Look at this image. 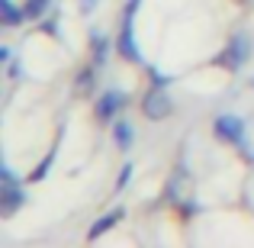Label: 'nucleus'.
<instances>
[{
	"label": "nucleus",
	"mask_w": 254,
	"mask_h": 248,
	"mask_svg": "<svg viewBox=\"0 0 254 248\" xmlns=\"http://www.w3.org/2000/svg\"><path fill=\"white\" fill-rule=\"evenodd\" d=\"M142 113H145V119H151V123H161V119H168L171 113H174L171 93L164 90L161 84H151V90L142 97Z\"/></svg>",
	"instance_id": "7ed1b4c3"
},
{
	"label": "nucleus",
	"mask_w": 254,
	"mask_h": 248,
	"mask_svg": "<svg viewBox=\"0 0 254 248\" xmlns=\"http://www.w3.org/2000/svg\"><path fill=\"white\" fill-rule=\"evenodd\" d=\"M138 3L142 0H129L123 6V26H119V39H116V49L126 62L132 65H142V52H138V42H135V13H138Z\"/></svg>",
	"instance_id": "f03ea898"
},
{
	"label": "nucleus",
	"mask_w": 254,
	"mask_h": 248,
	"mask_svg": "<svg viewBox=\"0 0 254 248\" xmlns=\"http://www.w3.org/2000/svg\"><path fill=\"white\" fill-rule=\"evenodd\" d=\"M251 84H254V78H251Z\"/></svg>",
	"instance_id": "aec40b11"
},
{
	"label": "nucleus",
	"mask_w": 254,
	"mask_h": 248,
	"mask_svg": "<svg viewBox=\"0 0 254 248\" xmlns=\"http://www.w3.org/2000/svg\"><path fill=\"white\" fill-rule=\"evenodd\" d=\"M19 206H26V187H23V180H19V184H0V216L10 219Z\"/></svg>",
	"instance_id": "423d86ee"
},
{
	"label": "nucleus",
	"mask_w": 254,
	"mask_h": 248,
	"mask_svg": "<svg viewBox=\"0 0 254 248\" xmlns=\"http://www.w3.org/2000/svg\"><path fill=\"white\" fill-rule=\"evenodd\" d=\"M242 3H248V0H242Z\"/></svg>",
	"instance_id": "6ab92c4d"
},
{
	"label": "nucleus",
	"mask_w": 254,
	"mask_h": 248,
	"mask_svg": "<svg viewBox=\"0 0 254 248\" xmlns=\"http://www.w3.org/2000/svg\"><path fill=\"white\" fill-rule=\"evenodd\" d=\"M0 10H3V26H19V23H26V13H23V6H16L13 0H0Z\"/></svg>",
	"instance_id": "f8f14e48"
},
{
	"label": "nucleus",
	"mask_w": 254,
	"mask_h": 248,
	"mask_svg": "<svg viewBox=\"0 0 254 248\" xmlns=\"http://www.w3.org/2000/svg\"><path fill=\"white\" fill-rule=\"evenodd\" d=\"M110 52H113V39L100 29H90V62L97 65V68H106Z\"/></svg>",
	"instance_id": "0eeeda50"
},
{
	"label": "nucleus",
	"mask_w": 254,
	"mask_h": 248,
	"mask_svg": "<svg viewBox=\"0 0 254 248\" xmlns=\"http://www.w3.org/2000/svg\"><path fill=\"white\" fill-rule=\"evenodd\" d=\"M77 3H81V13H84V16H90V13L97 10V3H100V0H77Z\"/></svg>",
	"instance_id": "f3484780"
},
{
	"label": "nucleus",
	"mask_w": 254,
	"mask_h": 248,
	"mask_svg": "<svg viewBox=\"0 0 254 248\" xmlns=\"http://www.w3.org/2000/svg\"><path fill=\"white\" fill-rule=\"evenodd\" d=\"M248 58H251V36H248V32H235V36L225 42L222 65L232 71V75H238V71L248 65Z\"/></svg>",
	"instance_id": "20e7f679"
},
{
	"label": "nucleus",
	"mask_w": 254,
	"mask_h": 248,
	"mask_svg": "<svg viewBox=\"0 0 254 248\" xmlns=\"http://www.w3.org/2000/svg\"><path fill=\"white\" fill-rule=\"evenodd\" d=\"M212 136L219 139V142L232 145V149L245 152V155L251 158V149H248V129H245V119L235 116V113H219L216 119H212Z\"/></svg>",
	"instance_id": "f257e3e1"
},
{
	"label": "nucleus",
	"mask_w": 254,
	"mask_h": 248,
	"mask_svg": "<svg viewBox=\"0 0 254 248\" xmlns=\"http://www.w3.org/2000/svg\"><path fill=\"white\" fill-rule=\"evenodd\" d=\"M6 78H10V81H19V78H23V65L10 62V65H6Z\"/></svg>",
	"instance_id": "dca6fc26"
},
{
	"label": "nucleus",
	"mask_w": 254,
	"mask_h": 248,
	"mask_svg": "<svg viewBox=\"0 0 254 248\" xmlns=\"http://www.w3.org/2000/svg\"><path fill=\"white\" fill-rule=\"evenodd\" d=\"M52 10V0H26L23 13H26V23H39L42 16H49Z\"/></svg>",
	"instance_id": "9b49d317"
},
{
	"label": "nucleus",
	"mask_w": 254,
	"mask_h": 248,
	"mask_svg": "<svg viewBox=\"0 0 254 248\" xmlns=\"http://www.w3.org/2000/svg\"><path fill=\"white\" fill-rule=\"evenodd\" d=\"M132 171H135V167H132V162L119 167V177H116V193H123V190H126V184L132 180Z\"/></svg>",
	"instance_id": "4468645a"
},
{
	"label": "nucleus",
	"mask_w": 254,
	"mask_h": 248,
	"mask_svg": "<svg viewBox=\"0 0 254 248\" xmlns=\"http://www.w3.org/2000/svg\"><path fill=\"white\" fill-rule=\"evenodd\" d=\"M10 58H13L10 45H3V49H0V62H3V65H10Z\"/></svg>",
	"instance_id": "a211bd4d"
},
{
	"label": "nucleus",
	"mask_w": 254,
	"mask_h": 248,
	"mask_svg": "<svg viewBox=\"0 0 254 248\" xmlns=\"http://www.w3.org/2000/svg\"><path fill=\"white\" fill-rule=\"evenodd\" d=\"M126 103H129V97H126L123 90H116V87L103 90L100 100H97V119L100 123H116V116L126 110Z\"/></svg>",
	"instance_id": "39448f33"
},
{
	"label": "nucleus",
	"mask_w": 254,
	"mask_h": 248,
	"mask_svg": "<svg viewBox=\"0 0 254 248\" xmlns=\"http://www.w3.org/2000/svg\"><path fill=\"white\" fill-rule=\"evenodd\" d=\"M52 165H55V149L45 152V158L36 165V171L29 174V180H45V177H49V171H52Z\"/></svg>",
	"instance_id": "ddd939ff"
},
{
	"label": "nucleus",
	"mask_w": 254,
	"mask_h": 248,
	"mask_svg": "<svg viewBox=\"0 0 254 248\" xmlns=\"http://www.w3.org/2000/svg\"><path fill=\"white\" fill-rule=\"evenodd\" d=\"M0 180H3V184H19L16 171H13L10 165H0Z\"/></svg>",
	"instance_id": "2eb2a0df"
},
{
	"label": "nucleus",
	"mask_w": 254,
	"mask_h": 248,
	"mask_svg": "<svg viewBox=\"0 0 254 248\" xmlns=\"http://www.w3.org/2000/svg\"><path fill=\"white\" fill-rule=\"evenodd\" d=\"M113 142H116L119 152H129L132 142H135V126H132L129 119H116V123H113Z\"/></svg>",
	"instance_id": "9d476101"
},
{
	"label": "nucleus",
	"mask_w": 254,
	"mask_h": 248,
	"mask_svg": "<svg viewBox=\"0 0 254 248\" xmlns=\"http://www.w3.org/2000/svg\"><path fill=\"white\" fill-rule=\"evenodd\" d=\"M74 90L81 93V97H93L97 93V65H87V68H77L74 75Z\"/></svg>",
	"instance_id": "1a4fd4ad"
},
{
	"label": "nucleus",
	"mask_w": 254,
	"mask_h": 248,
	"mask_svg": "<svg viewBox=\"0 0 254 248\" xmlns=\"http://www.w3.org/2000/svg\"><path fill=\"white\" fill-rule=\"evenodd\" d=\"M123 216H126V210H123V206H116V210H110L106 216H100L97 223L90 226V232H87V242H97L100 236H106V232H110V229H113V226H116Z\"/></svg>",
	"instance_id": "6e6552de"
}]
</instances>
